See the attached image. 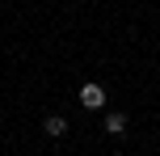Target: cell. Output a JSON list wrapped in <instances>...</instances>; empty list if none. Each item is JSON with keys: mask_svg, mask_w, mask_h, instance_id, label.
I'll use <instances>...</instances> for the list:
<instances>
[{"mask_svg": "<svg viewBox=\"0 0 160 156\" xmlns=\"http://www.w3.org/2000/svg\"><path fill=\"white\" fill-rule=\"evenodd\" d=\"M80 106H84V110H105V89L93 84V80L80 84Z\"/></svg>", "mask_w": 160, "mask_h": 156, "instance_id": "cell-1", "label": "cell"}, {"mask_svg": "<svg viewBox=\"0 0 160 156\" xmlns=\"http://www.w3.org/2000/svg\"><path fill=\"white\" fill-rule=\"evenodd\" d=\"M127 131V114L122 110H105V135H122Z\"/></svg>", "mask_w": 160, "mask_h": 156, "instance_id": "cell-2", "label": "cell"}, {"mask_svg": "<svg viewBox=\"0 0 160 156\" xmlns=\"http://www.w3.org/2000/svg\"><path fill=\"white\" fill-rule=\"evenodd\" d=\"M42 131L59 139V135H68V118H63V114H47V123H42Z\"/></svg>", "mask_w": 160, "mask_h": 156, "instance_id": "cell-3", "label": "cell"}]
</instances>
